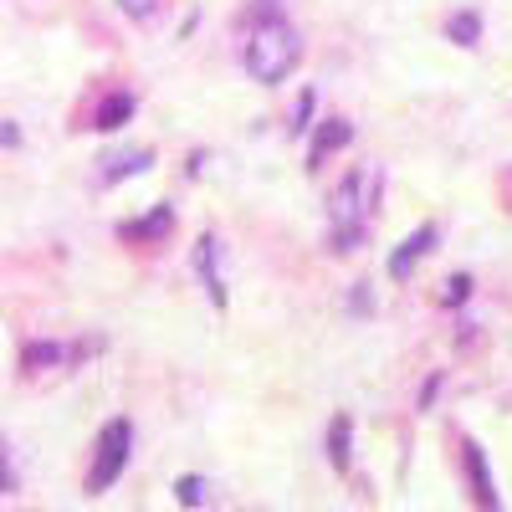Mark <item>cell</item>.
<instances>
[{
    "instance_id": "cell-1",
    "label": "cell",
    "mask_w": 512,
    "mask_h": 512,
    "mask_svg": "<svg viewBox=\"0 0 512 512\" xmlns=\"http://www.w3.org/2000/svg\"><path fill=\"white\" fill-rule=\"evenodd\" d=\"M379 190H384V175L374 164H354L344 180H338V190L328 195V221H333V236L328 246L333 251H354L369 231V216L379 205Z\"/></svg>"
},
{
    "instance_id": "cell-2",
    "label": "cell",
    "mask_w": 512,
    "mask_h": 512,
    "mask_svg": "<svg viewBox=\"0 0 512 512\" xmlns=\"http://www.w3.org/2000/svg\"><path fill=\"white\" fill-rule=\"evenodd\" d=\"M297 62H303V36H297V26H287L282 16L256 21V31L246 36V72L262 88H277V82L292 77Z\"/></svg>"
},
{
    "instance_id": "cell-3",
    "label": "cell",
    "mask_w": 512,
    "mask_h": 512,
    "mask_svg": "<svg viewBox=\"0 0 512 512\" xmlns=\"http://www.w3.org/2000/svg\"><path fill=\"white\" fill-rule=\"evenodd\" d=\"M128 451H134V425H128L123 415L103 425V436L93 446V466H88V492H108L118 477H123V466H128Z\"/></svg>"
},
{
    "instance_id": "cell-4",
    "label": "cell",
    "mask_w": 512,
    "mask_h": 512,
    "mask_svg": "<svg viewBox=\"0 0 512 512\" xmlns=\"http://www.w3.org/2000/svg\"><path fill=\"white\" fill-rule=\"evenodd\" d=\"M461 466H466V482H472V497H477V507H482V512H502V502H497V487H492V466H487V451H482L477 441H466V446H461Z\"/></svg>"
},
{
    "instance_id": "cell-5",
    "label": "cell",
    "mask_w": 512,
    "mask_h": 512,
    "mask_svg": "<svg viewBox=\"0 0 512 512\" xmlns=\"http://www.w3.org/2000/svg\"><path fill=\"white\" fill-rule=\"evenodd\" d=\"M436 241H441V226H420V231H410V236L390 251V277H395V282H410L415 262H420V256H431Z\"/></svg>"
},
{
    "instance_id": "cell-6",
    "label": "cell",
    "mask_w": 512,
    "mask_h": 512,
    "mask_svg": "<svg viewBox=\"0 0 512 512\" xmlns=\"http://www.w3.org/2000/svg\"><path fill=\"white\" fill-rule=\"evenodd\" d=\"M349 139H354V123H349V118H323L318 134H313V144H308V169H313V175L328 164V154L349 149Z\"/></svg>"
},
{
    "instance_id": "cell-7",
    "label": "cell",
    "mask_w": 512,
    "mask_h": 512,
    "mask_svg": "<svg viewBox=\"0 0 512 512\" xmlns=\"http://www.w3.org/2000/svg\"><path fill=\"white\" fill-rule=\"evenodd\" d=\"M216 256H221V241H216V236H200V246H195V267H200V277H205L210 303H216V308H226V282H221Z\"/></svg>"
},
{
    "instance_id": "cell-8",
    "label": "cell",
    "mask_w": 512,
    "mask_h": 512,
    "mask_svg": "<svg viewBox=\"0 0 512 512\" xmlns=\"http://www.w3.org/2000/svg\"><path fill=\"white\" fill-rule=\"evenodd\" d=\"M169 231H175V210H169V205H154L144 221L118 226V236H123V241H159V236H169Z\"/></svg>"
},
{
    "instance_id": "cell-9",
    "label": "cell",
    "mask_w": 512,
    "mask_h": 512,
    "mask_svg": "<svg viewBox=\"0 0 512 512\" xmlns=\"http://www.w3.org/2000/svg\"><path fill=\"white\" fill-rule=\"evenodd\" d=\"M149 164H154V154H149V149L113 154V159H103V185H118V180H128V175H144Z\"/></svg>"
},
{
    "instance_id": "cell-10",
    "label": "cell",
    "mask_w": 512,
    "mask_h": 512,
    "mask_svg": "<svg viewBox=\"0 0 512 512\" xmlns=\"http://www.w3.org/2000/svg\"><path fill=\"white\" fill-rule=\"evenodd\" d=\"M349 446H354V415H333V425H328V461L344 472L349 466Z\"/></svg>"
},
{
    "instance_id": "cell-11",
    "label": "cell",
    "mask_w": 512,
    "mask_h": 512,
    "mask_svg": "<svg viewBox=\"0 0 512 512\" xmlns=\"http://www.w3.org/2000/svg\"><path fill=\"white\" fill-rule=\"evenodd\" d=\"M128 118H134V98H128V93H108V98H103V108L93 113V128L113 134V128H123Z\"/></svg>"
},
{
    "instance_id": "cell-12",
    "label": "cell",
    "mask_w": 512,
    "mask_h": 512,
    "mask_svg": "<svg viewBox=\"0 0 512 512\" xmlns=\"http://www.w3.org/2000/svg\"><path fill=\"white\" fill-rule=\"evenodd\" d=\"M446 36L456 41V47H477V36H482L477 11H461V16H451V21H446Z\"/></svg>"
},
{
    "instance_id": "cell-13",
    "label": "cell",
    "mask_w": 512,
    "mask_h": 512,
    "mask_svg": "<svg viewBox=\"0 0 512 512\" xmlns=\"http://www.w3.org/2000/svg\"><path fill=\"white\" fill-rule=\"evenodd\" d=\"M31 374L47 369V364H62V344H26V359H21Z\"/></svg>"
},
{
    "instance_id": "cell-14",
    "label": "cell",
    "mask_w": 512,
    "mask_h": 512,
    "mask_svg": "<svg viewBox=\"0 0 512 512\" xmlns=\"http://www.w3.org/2000/svg\"><path fill=\"white\" fill-rule=\"evenodd\" d=\"M175 497H180L185 507H200V502H205V477H180V482H175Z\"/></svg>"
},
{
    "instance_id": "cell-15",
    "label": "cell",
    "mask_w": 512,
    "mask_h": 512,
    "mask_svg": "<svg viewBox=\"0 0 512 512\" xmlns=\"http://www.w3.org/2000/svg\"><path fill=\"white\" fill-rule=\"evenodd\" d=\"M0 492H16V466H11V441L0 436Z\"/></svg>"
},
{
    "instance_id": "cell-16",
    "label": "cell",
    "mask_w": 512,
    "mask_h": 512,
    "mask_svg": "<svg viewBox=\"0 0 512 512\" xmlns=\"http://www.w3.org/2000/svg\"><path fill=\"white\" fill-rule=\"evenodd\" d=\"M466 292H472V277H466V272H456V277H446L441 303H466Z\"/></svg>"
},
{
    "instance_id": "cell-17",
    "label": "cell",
    "mask_w": 512,
    "mask_h": 512,
    "mask_svg": "<svg viewBox=\"0 0 512 512\" xmlns=\"http://www.w3.org/2000/svg\"><path fill=\"white\" fill-rule=\"evenodd\" d=\"M118 6H123L128 16H134V21H144V16H154V11H159V0H118Z\"/></svg>"
},
{
    "instance_id": "cell-18",
    "label": "cell",
    "mask_w": 512,
    "mask_h": 512,
    "mask_svg": "<svg viewBox=\"0 0 512 512\" xmlns=\"http://www.w3.org/2000/svg\"><path fill=\"white\" fill-rule=\"evenodd\" d=\"M308 108H313V93H303V103H297V113H292V128H308Z\"/></svg>"
}]
</instances>
